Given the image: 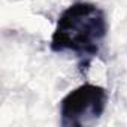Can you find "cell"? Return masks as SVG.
I'll return each mask as SVG.
<instances>
[{
    "mask_svg": "<svg viewBox=\"0 0 127 127\" xmlns=\"http://www.w3.org/2000/svg\"><path fill=\"white\" fill-rule=\"evenodd\" d=\"M106 36L105 11L91 2H75L58 17L49 46L54 52L73 54L84 70L102 52Z\"/></svg>",
    "mask_w": 127,
    "mask_h": 127,
    "instance_id": "6da1fadb",
    "label": "cell"
},
{
    "mask_svg": "<svg viewBox=\"0 0 127 127\" xmlns=\"http://www.w3.org/2000/svg\"><path fill=\"white\" fill-rule=\"evenodd\" d=\"M106 103L108 93L103 87L82 84L60 102V123L64 127L93 124L103 115Z\"/></svg>",
    "mask_w": 127,
    "mask_h": 127,
    "instance_id": "7a4b0ae2",
    "label": "cell"
}]
</instances>
